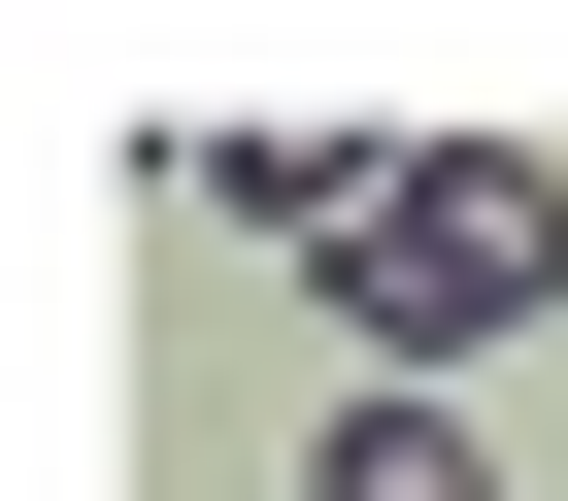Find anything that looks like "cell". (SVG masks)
<instances>
[{"mask_svg":"<svg viewBox=\"0 0 568 501\" xmlns=\"http://www.w3.org/2000/svg\"><path fill=\"white\" fill-rule=\"evenodd\" d=\"M535 301H568V167H501V134L368 167V234H335V335H368V401H468Z\"/></svg>","mask_w":568,"mask_h":501,"instance_id":"6da1fadb","label":"cell"},{"mask_svg":"<svg viewBox=\"0 0 568 501\" xmlns=\"http://www.w3.org/2000/svg\"><path fill=\"white\" fill-rule=\"evenodd\" d=\"M335 501H501V468H468V401H335Z\"/></svg>","mask_w":568,"mask_h":501,"instance_id":"7a4b0ae2","label":"cell"}]
</instances>
